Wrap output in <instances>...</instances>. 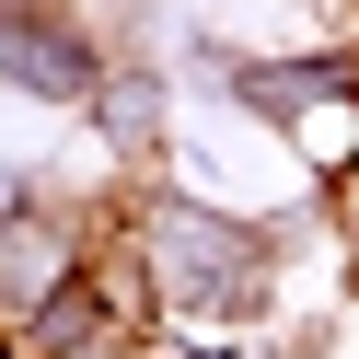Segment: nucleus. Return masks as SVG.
Segmentation results:
<instances>
[{
    "mask_svg": "<svg viewBox=\"0 0 359 359\" xmlns=\"http://www.w3.org/2000/svg\"><path fill=\"white\" fill-rule=\"evenodd\" d=\"M116 255L151 278L163 325H255L266 278H278V232L197 186H140L116 209Z\"/></svg>",
    "mask_w": 359,
    "mask_h": 359,
    "instance_id": "f257e3e1",
    "label": "nucleus"
},
{
    "mask_svg": "<svg viewBox=\"0 0 359 359\" xmlns=\"http://www.w3.org/2000/svg\"><path fill=\"white\" fill-rule=\"evenodd\" d=\"M243 359H278V348H243Z\"/></svg>",
    "mask_w": 359,
    "mask_h": 359,
    "instance_id": "0eeeda50",
    "label": "nucleus"
},
{
    "mask_svg": "<svg viewBox=\"0 0 359 359\" xmlns=\"http://www.w3.org/2000/svg\"><path fill=\"white\" fill-rule=\"evenodd\" d=\"M278 140H290V163H302L313 197H348V186H359V81H336L325 104H302Z\"/></svg>",
    "mask_w": 359,
    "mask_h": 359,
    "instance_id": "20e7f679",
    "label": "nucleus"
},
{
    "mask_svg": "<svg viewBox=\"0 0 359 359\" xmlns=\"http://www.w3.org/2000/svg\"><path fill=\"white\" fill-rule=\"evenodd\" d=\"M81 266H93V220L58 209V197H35V174H12L0 186V325L24 336Z\"/></svg>",
    "mask_w": 359,
    "mask_h": 359,
    "instance_id": "f03ea898",
    "label": "nucleus"
},
{
    "mask_svg": "<svg viewBox=\"0 0 359 359\" xmlns=\"http://www.w3.org/2000/svg\"><path fill=\"white\" fill-rule=\"evenodd\" d=\"M104 81H116V58L93 47V24H81L70 0H0V93H24V104H93Z\"/></svg>",
    "mask_w": 359,
    "mask_h": 359,
    "instance_id": "7ed1b4c3",
    "label": "nucleus"
},
{
    "mask_svg": "<svg viewBox=\"0 0 359 359\" xmlns=\"http://www.w3.org/2000/svg\"><path fill=\"white\" fill-rule=\"evenodd\" d=\"M93 128H104L116 163H163V151H174V93H163V70H116V81L93 93Z\"/></svg>",
    "mask_w": 359,
    "mask_h": 359,
    "instance_id": "39448f33",
    "label": "nucleus"
},
{
    "mask_svg": "<svg viewBox=\"0 0 359 359\" xmlns=\"http://www.w3.org/2000/svg\"><path fill=\"white\" fill-rule=\"evenodd\" d=\"M0 359H24V336H12V325H0Z\"/></svg>",
    "mask_w": 359,
    "mask_h": 359,
    "instance_id": "423d86ee",
    "label": "nucleus"
}]
</instances>
